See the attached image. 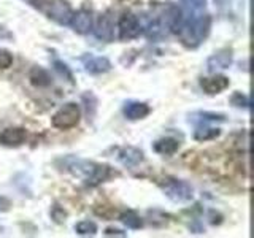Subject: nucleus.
<instances>
[{"mask_svg": "<svg viewBox=\"0 0 254 238\" xmlns=\"http://www.w3.org/2000/svg\"><path fill=\"white\" fill-rule=\"evenodd\" d=\"M211 29V16L197 13V14H183L180 26L175 30L180 42L189 50H195L208 37Z\"/></svg>", "mask_w": 254, "mask_h": 238, "instance_id": "nucleus-1", "label": "nucleus"}, {"mask_svg": "<svg viewBox=\"0 0 254 238\" xmlns=\"http://www.w3.org/2000/svg\"><path fill=\"white\" fill-rule=\"evenodd\" d=\"M65 169H67V172L75 175L76 178L86 181L87 184H91V186H97L100 182L107 181L111 175V170L108 165H100L92 161L73 159V157L67 159Z\"/></svg>", "mask_w": 254, "mask_h": 238, "instance_id": "nucleus-2", "label": "nucleus"}, {"mask_svg": "<svg viewBox=\"0 0 254 238\" xmlns=\"http://www.w3.org/2000/svg\"><path fill=\"white\" fill-rule=\"evenodd\" d=\"M79 119H81V110H79V105H76L75 102H68L56 111L51 119V124L56 127V129L68 130V129H73V127L78 125Z\"/></svg>", "mask_w": 254, "mask_h": 238, "instance_id": "nucleus-3", "label": "nucleus"}, {"mask_svg": "<svg viewBox=\"0 0 254 238\" xmlns=\"http://www.w3.org/2000/svg\"><path fill=\"white\" fill-rule=\"evenodd\" d=\"M143 34V27L141 22L138 19V16H135L130 11H126L119 16L118 21V37L123 42H127V40H133Z\"/></svg>", "mask_w": 254, "mask_h": 238, "instance_id": "nucleus-4", "label": "nucleus"}, {"mask_svg": "<svg viewBox=\"0 0 254 238\" xmlns=\"http://www.w3.org/2000/svg\"><path fill=\"white\" fill-rule=\"evenodd\" d=\"M164 194L170 198L173 202H189L190 198L194 195V190L190 187V184H188L186 181H181V179H167L164 184L161 186Z\"/></svg>", "mask_w": 254, "mask_h": 238, "instance_id": "nucleus-5", "label": "nucleus"}, {"mask_svg": "<svg viewBox=\"0 0 254 238\" xmlns=\"http://www.w3.org/2000/svg\"><path fill=\"white\" fill-rule=\"evenodd\" d=\"M45 11L48 14V18L61 24V26H70V21L75 13L67 0H51Z\"/></svg>", "mask_w": 254, "mask_h": 238, "instance_id": "nucleus-6", "label": "nucleus"}, {"mask_svg": "<svg viewBox=\"0 0 254 238\" xmlns=\"http://www.w3.org/2000/svg\"><path fill=\"white\" fill-rule=\"evenodd\" d=\"M94 27V34L99 40H103V42H111L115 37V22H113V16H111V11L107 10L105 13H102L99 16L97 22H95Z\"/></svg>", "mask_w": 254, "mask_h": 238, "instance_id": "nucleus-7", "label": "nucleus"}, {"mask_svg": "<svg viewBox=\"0 0 254 238\" xmlns=\"http://www.w3.org/2000/svg\"><path fill=\"white\" fill-rule=\"evenodd\" d=\"M27 138V133L22 127H6L0 132V145L6 148H18L24 145Z\"/></svg>", "mask_w": 254, "mask_h": 238, "instance_id": "nucleus-8", "label": "nucleus"}, {"mask_svg": "<svg viewBox=\"0 0 254 238\" xmlns=\"http://www.w3.org/2000/svg\"><path fill=\"white\" fill-rule=\"evenodd\" d=\"M229 84H230L229 78L224 75H213V76H206L200 79V87L203 89V92L208 95L221 94L222 91L227 89Z\"/></svg>", "mask_w": 254, "mask_h": 238, "instance_id": "nucleus-9", "label": "nucleus"}, {"mask_svg": "<svg viewBox=\"0 0 254 238\" xmlns=\"http://www.w3.org/2000/svg\"><path fill=\"white\" fill-rule=\"evenodd\" d=\"M70 26L79 35L89 34V32L92 30V26H94L91 11L84 10V8H83V10L75 11L73 13V18H71V21H70Z\"/></svg>", "mask_w": 254, "mask_h": 238, "instance_id": "nucleus-10", "label": "nucleus"}, {"mask_svg": "<svg viewBox=\"0 0 254 238\" xmlns=\"http://www.w3.org/2000/svg\"><path fill=\"white\" fill-rule=\"evenodd\" d=\"M84 68L87 73L91 75H100V73H107L108 70H111V62L107 58H102V56H91L87 54L84 58H81Z\"/></svg>", "mask_w": 254, "mask_h": 238, "instance_id": "nucleus-11", "label": "nucleus"}, {"mask_svg": "<svg viewBox=\"0 0 254 238\" xmlns=\"http://www.w3.org/2000/svg\"><path fill=\"white\" fill-rule=\"evenodd\" d=\"M232 63V51L230 50H221L218 53H214L211 58L206 60V68L210 73H216L219 70H226Z\"/></svg>", "mask_w": 254, "mask_h": 238, "instance_id": "nucleus-12", "label": "nucleus"}, {"mask_svg": "<svg viewBox=\"0 0 254 238\" xmlns=\"http://www.w3.org/2000/svg\"><path fill=\"white\" fill-rule=\"evenodd\" d=\"M143 151L135 146H126L118 153V161L126 167H137L143 162Z\"/></svg>", "mask_w": 254, "mask_h": 238, "instance_id": "nucleus-13", "label": "nucleus"}, {"mask_svg": "<svg viewBox=\"0 0 254 238\" xmlns=\"http://www.w3.org/2000/svg\"><path fill=\"white\" fill-rule=\"evenodd\" d=\"M123 113L130 121H138V119H145L151 113V108L143 102H127L123 108Z\"/></svg>", "mask_w": 254, "mask_h": 238, "instance_id": "nucleus-14", "label": "nucleus"}, {"mask_svg": "<svg viewBox=\"0 0 254 238\" xmlns=\"http://www.w3.org/2000/svg\"><path fill=\"white\" fill-rule=\"evenodd\" d=\"M29 81L35 87H48L53 84L50 71L45 70L43 67H32L29 71Z\"/></svg>", "mask_w": 254, "mask_h": 238, "instance_id": "nucleus-15", "label": "nucleus"}, {"mask_svg": "<svg viewBox=\"0 0 254 238\" xmlns=\"http://www.w3.org/2000/svg\"><path fill=\"white\" fill-rule=\"evenodd\" d=\"M153 149L156 151L157 154H162V156H173L177 151L180 149V141L175 140L172 137H164V138H159L154 145Z\"/></svg>", "mask_w": 254, "mask_h": 238, "instance_id": "nucleus-16", "label": "nucleus"}, {"mask_svg": "<svg viewBox=\"0 0 254 238\" xmlns=\"http://www.w3.org/2000/svg\"><path fill=\"white\" fill-rule=\"evenodd\" d=\"M221 135L219 129H214V127H206V125H198L195 132H194V138L197 141H206V140H213L218 138Z\"/></svg>", "mask_w": 254, "mask_h": 238, "instance_id": "nucleus-17", "label": "nucleus"}, {"mask_svg": "<svg viewBox=\"0 0 254 238\" xmlns=\"http://www.w3.org/2000/svg\"><path fill=\"white\" fill-rule=\"evenodd\" d=\"M118 218H119V221H121L124 226H127L129 229H140L143 226L141 218L135 211H132V210H127V211L121 213Z\"/></svg>", "mask_w": 254, "mask_h": 238, "instance_id": "nucleus-18", "label": "nucleus"}, {"mask_svg": "<svg viewBox=\"0 0 254 238\" xmlns=\"http://www.w3.org/2000/svg\"><path fill=\"white\" fill-rule=\"evenodd\" d=\"M75 230H76V234L81 237H89V235L94 237L97 234V224L92 221H81L75 226Z\"/></svg>", "mask_w": 254, "mask_h": 238, "instance_id": "nucleus-19", "label": "nucleus"}, {"mask_svg": "<svg viewBox=\"0 0 254 238\" xmlns=\"http://www.w3.org/2000/svg\"><path fill=\"white\" fill-rule=\"evenodd\" d=\"M94 211H95L97 216H102V218H105V219H111V218L119 216L118 210L115 208V206H110V205H99V206H95Z\"/></svg>", "mask_w": 254, "mask_h": 238, "instance_id": "nucleus-20", "label": "nucleus"}, {"mask_svg": "<svg viewBox=\"0 0 254 238\" xmlns=\"http://www.w3.org/2000/svg\"><path fill=\"white\" fill-rule=\"evenodd\" d=\"M53 65H54V70L58 71V73H59L61 76H64L65 79H68L70 83H75L73 73H71L70 68L67 67V63H64V62H62V60H59V59H54Z\"/></svg>", "mask_w": 254, "mask_h": 238, "instance_id": "nucleus-21", "label": "nucleus"}, {"mask_svg": "<svg viewBox=\"0 0 254 238\" xmlns=\"http://www.w3.org/2000/svg\"><path fill=\"white\" fill-rule=\"evenodd\" d=\"M230 103L237 108H248L250 107V99L246 97L243 92H235L232 97H230Z\"/></svg>", "mask_w": 254, "mask_h": 238, "instance_id": "nucleus-22", "label": "nucleus"}, {"mask_svg": "<svg viewBox=\"0 0 254 238\" xmlns=\"http://www.w3.org/2000/svg\"><path fill=\"white\" fill-rule=\"evenodd\" d=\"M197 116H200V118H197L198 121H211V122H222V121H226V116L224 115H216V113H208V111H198V113H195Z\"/></svg>", "mask_w": 254, "mask_h": 238, "instance_id": "nucleus-23", "label": "nucleus"}, {"mask_svg": "<svg viewBox=\"0 0 254 238\" xmlns=\"http://www.w3.org/2000/svg\"><path fill=\"white\" fill-rule=\"evenodd\" d=\"M11 65H13V54L8 50L0 48V70H6Z\"/></svg>", "mask_w": 254, "mask_h": 238, "instance_id": "nucleus-24", "label": "nucleus"}, {"mask_svg": "<svg viewBox=\"0 0 254 238\" xmlns=\"http://www.w3.org/2000/svg\"><path fill=\"white\" fill-rule=\"evenodd\" d=\"M51 218L58 222V224H62L64 221H65V218H67V213L64 211L59 205H54L53 206V210H51Z\"/></svg>", "mask_w": 254, "mask_h": 238, "instance_id": "nucleus-25", "label": "nucleus"}, {"mask_svg": "<svg viewBox=\"0 0 254 238\" xmlns=\"http://www.w3.org/2000/svg\"><path fill=\"white\" fill-rule=\"evenodd\" d=\"M51 0H29V3L34 6V8H37V10H42V11H45L46 10V6H48V3H50Z\"/></svg>", "mask_w": 254, "mask_h": 238, "instance_id": "nucleus-26", "label": "nucleus"}, {"mask_svg": "<svg viewBox=\"0 0 254 238\" xmlns=\"http://www.w3.org/2000/svg\"><path fill=\"white\" fill-rule=\"evenodd\" d=\"M105 237H127L126 232H123V230H119V229H113V227H110L105 230Z\"/></svg>", "mask_w": 254, "mask_h": 238, "instance_id": "nucleus-27", "label": "nucleus"}, {"mask_svg": "<svg viewBox=\"0 0 254 238\" xmlns=\"http://www.w3.org/2000/svg\"><path fill=\"white\" fill-rule=\"evenodd\" d=\"M14 37H13V34L10 30H8L5 26H2L0 24V40H13Z\"/></svg>", "mask_w": 254, "mask_h": 238, "instance_id": "nucleus-28", "label": "nucleus"}, {"mask_svg": "<svg viewBox=\"0 0 254 238\" xmlns=\"http://www.w3.org/2000/svg\"><path fill=\"white\" fill-rule=\"evenodd\" d=\"M210 216H211V219H210V222L214 226V224H219L221 222V219H222V216L219 213H216V216H214V211H210Z\"/></svg>", "mask_w": 254, "mask_h": 238, "instance_id": "nucleus-29", "label": "nucleus"}]
</instances>
